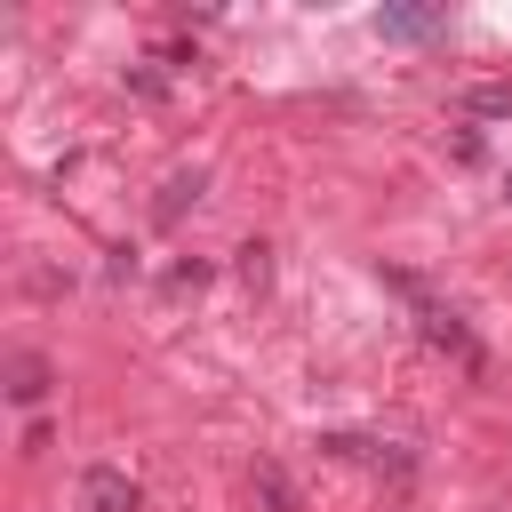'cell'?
<instances>
[{
	"mask_svg": "<svg viewBox=\"0 0 512 512\" xmlns=\"http://www.w3.org/2000/svg\"><path fill=\"white\" fill-rule=\"evenodd\" d=\"M384 288L408 304V320H416V336H424L432 352H448L464 376H488V352H480V336H472V320H464L456 304H440V296H432L416 272H400V264H384Z\"/></svg>",
	"mask_w": 512,
	"mask_h": 512,
	"instance_id": "1",
	"label": "cell"
},
{
	"mask_svg": "<svg viewBox=\"0 0 512 512\" xmlns=\"http://www.w3.org/2000/svg\"><path fill=\"white\" fill-rule=\"evenodd\" d=\"M80 504H88V512H144V488H136L120 464H88V472H80Z\"/></svg>",
	"mask_w": 512,
	"mask_h": 512,
	"instance_id": "2",
	"label": "cell"
},
{
	"mask_svg": "<svg viewBox=\"0 0 512 512\" xmlns=\"http://www.w3.org/2000/svg\"><path fill=\"white\" fill-rule=\"evenodd\" d=\"M376 32L384 40H448V16L440 8H376Z\"/></svg>",
	"mask_w": 512,
	"mask_h": 512,
	"instance_id": "3",
	"label": "cell"
},
{
	"mask_svg": "<svg viewBox=\"0 0 512 512\" xmlns=\"http://www.w3.org/2000/svg\"><path fill=\"white\" fill-rule=\"evenodd\" d=\"M48 384H56V368H48L40 352H8V400H16V408H40Z\"/></svg>",
	"mask_w": 512,
	"mask_h": 512,
	"instance_id": "4",
	"label": "cell"
},
{
	"mask_svg": "<svg viewBox=\"0 0 512 512\" xmlns=\"http://www.w3.org/2000/svg\"><path fill=\"white\" fill-rule=\"evenodd\" d=\"M456 112H464V120H512V80H472V88L456 96Z\"/></svg>",
	"mask_w": 512,
	"mask_h": 512,
	"instance_id": "5",
	"label": "cell"
},
{
	"mask_svg": "<svg viewBox=\"0 0 512 512\" xmlns=\"http://www.w3.org/2000/svg\"><path fill=\"white\" fill-rule=\"evenodd\" d=\"M200 184H208V176H200V168H176V176H168V184H160V200H152V216H160V224H176V216H184V208H192V200H200Z\"/></svg>",
	"mask_w": 512,
	"mask_h": 512,
	"instance_id": "6",
	"label": "cell"
},
{
	"mask_svg": "<svg viewBox=\"0 0 512 512\" xmlns=\"http://www.w3.org/2000/svg\"><path fill=\"white\" fill-rule=\"evenodd\" d=\"M256 496H264V512H304V496H296V480L272 464V456H256Z\"/></svg>",
	"mask_w": 512,
	"mask_h": 512,
	"instance_id": "7",
	"label": "cell"
},
{
	"mask_svg": "<svg viewBox=\"0 0 512 512\" xmlns=\"http://www.w3.org/2000/svg\"><path fill=\"white\" fill-rule=\"evenodd\" d=\"M120 80H128V88H136V96H144V104H160V96H168V72H160V64H152V56H136V64H128V72H120Z\"/></svg>",
	"mask_w": 512,
	"mask_h": 512,
	"instance_id": "8",
	"label": "cell"
},
{
	"mask_svg": "<svg viewBox=\"0 0 512 512\" xmlns=\"http://www.w3.org/2000/svg\"><path fill=\"white\" fill-rule=\"evenodd\" d=\"M448 144H456V160H480V120H456V136H448Z\"/></svg>",
	"mask_w": 512,
	"mask_h": 512,
	"instance_id": "9",
	"label": "cell"
},
{
	"mask_svg": "<svg viewBox=\"0 0 512 512\" xmlns=\"http://www.w3.org/2000/svg\"><path fill=\"white\" fill-rule=\"evenodd\" d=\"M264 256H272V248H264V240H248V248H240V272H248V280H264V272H272Z\"/></svg>",
	"mask_w": 512,
	"mask_h": 512,
	"instance_id": "10",
	"label": "cell"
},
{
	"mask_svg": "<svg viewBox=\"0 0 512 512\" xmlns=\"http://www.w3.org/2000/svg\"><path fill=\"white\" fill-rule=\"evenodd\" d=\"M504 200H512V168H504Z\"/></svg>",
	"mask_w": 512,
	"mask_h": 512,
	"instance_id": "11",
	"label": "cell"
}]
</instances>
